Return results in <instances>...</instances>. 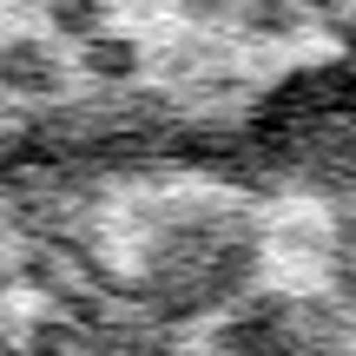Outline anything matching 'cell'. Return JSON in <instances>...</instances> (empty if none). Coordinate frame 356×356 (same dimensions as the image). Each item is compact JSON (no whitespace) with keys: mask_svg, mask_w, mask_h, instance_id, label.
I'll use <instances>...</instances> for the list:
<instances>
[{"mask_svg":"<svg viewBox=\"0 0 356 356\" xmlns=\"http://www.w3.org/2000/svg\"><path fill=\"white\" fill-rule=\"evenodd\" d=\"M0 356H356V126L0 152Z\"/></svg>","mask_w":356,"mask_h":356,"instance_id":"obj_1","label":"cell"},{"mask_svg":"<svg viewBox=\"0 0 356 356\" xmlns=\"http://www.w3.org/2000/svg\"><path fill=\"white\" fill-rule=\"evenodd\" d=\"M0 86L7 92H53L60 86V60L47 40H7L0 47Z\"/></svg>","mask_w":356,"mask_h":356,"instance_id":"obj_2","label":"cell"},{"mask_svg":"<svg viewBox=\"0 0 356 356\" xmlns=\"http://www.w3.org/2000/svg\"><path fill=\"white\" fill-rule=\"evenodd\" d=\"M86 73L106 79V86H126V79L139 73V47L119 40V33H92L86 40Z\"/></svg>","mask_w":356,"mask_h":356,"instance_id":"obj_3","label":"cell"},{"mask_svg":"<svg viewBox=\"0 0 356 356\" xmlns=\"http://www.w3.org/2000/svg\"><path fill=\"white\" fill-rule=\"evenodd\" d=\"M47 20H53V33L92 40V33H106V0H53Z\"/></svg>","mask_w":356,"mask_h":356,"instance_id":"obj_4","label":"cell"},{"mask_svg":"<svg viewBox=\"0 0 356 356\" xmlns=\"http://www.w3.org/2000/svg\"><path fill=\"white\" fill-rule=\"evenodd\" d=\"M244 26H251V33H291L297 7L291 0H244Z\"/></svg>","mask_w":356,"mask_h":356,"instance_id":"obj_5","label":"cell"}]
</instances>
